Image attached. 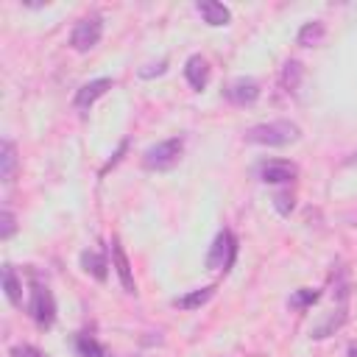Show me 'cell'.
Here are the masks:
<instances>
[{
	"label": "cell",
	"instance_id": "52a82bcc",
	"mask_svg": "<svg viewBox=\"0 0 357 357\" xmlns=\"http://www.w3.org/2000/svg\"><path fill=\"white\" fill-rule=\"evenodd\" d=\"M223 95L231 100V103H237V106H251L257 98H259V84L254 81V78H234L231 84H226V89H223Z\"/></svg>",
	"mask_w": 357,
	"mask_h": 357
},
{
	"label": "cell",
	"instance_id": "3957f363",
	"mask_svg": "<svg viewBox=\"0 0 357 357\" xmlns=\"http://www.w3.org/2000/svg\"><path fill=\"white\" fill-rule=\"evenodd\" d=\"M103 36V20L98 14H89V17H81L70 33V47L78 50V53H86L92 50Z\"/></svg>",
	"mask_w": 357,
	"mask_h": 357
},
{
	"label": "cell",
	"instance_id": "603a6c76",
	"mask_svg": "<svg viewBox=\"0 0 357 357\" xmlns=\"http://www.w3.org/2000/svg\"><path fill=\"white\" fill-rule=\"evenodd\" d=\"M165 70H167V61H159V64H148V67H142L139 75H142V78H153V75H162Z\"/></svg>",
	"mask_w": 357,
	"mask_h": 357
},
{
	"label": "cell",
	"instance_id": "4fadbf2b",
	"mask_svg": "<svg viewBox=\"0 0 357 357\" xmlns=\"http://www.w3.org/2000/svg\"><path fill=\"white\" fill-rule=\"evenodd\" d=\"M14 173H17V148L11 139H3V145H0V178L8 184V181H14Z\"/></svg>",
	"mask_w": 357,
	"mask_h": 357
},
{
	"label": "cell",
	"instance_id": "9a60e30c",
	"mask_svg": "<svg viewBox=\"0 0 357 357\" xmlns=\"http://www.w3.org/2000/svg\"><path fill=\"white\" fill-rule=\"evenodd\" d=\"M81 268H84L89 276H95L98 282H103L106 273H109V271H106L109 265H106V259H103L98 251H81Z\"/></svg>",
	"mask_w": 357,
	"mask_h": 357
},
{
	"label": "cell",
	"instance_id": "277c9868",
	"mask_svg": "<svg viewBox=\"0 0 357 357\" xmlns=\"http://www.w3.org/2000/svg\"><path fill=\"white\" fill-rule=\"evenodd\" d=\"M28 312H31V318L42 329L53 326V321H56V301H53V293H50L47 284H33L31 301H28Z\"/></svg>",
	"mask_w": 357,
	"mask_h": 357
},
{
	"label": "cell",
	"instance_id": "e0dca14e",
	"mask_svg": "<svg viewBox=\"0 0 357 357\" xmlns=\"http://www.w3.org/2000/svg\"><path fill=\"white\" fill-rule=\"evenodd\" d=\"M75 351H78V357H109V351L95 337H86V335L75 337Z\"/></svg>",
	"mask_w": 357,
	"mask_h": 357
},
{
	"label": "cell",
	"instance_id": "44dd1931",
	"mask_svg": "<svg viewBox=\"0 0 357 357\" xmlns=\"http://www.w3.org/2000/svg\"><path fill=\"white\" fill-rule=\"evenodd\" d=\"M11 357H47V354L42 349H36V346L17 343V346H11Z\"/></svg>",
	"mask_w": 357,
	"mask_h": 357
},
{
	"label": "cell",
	"instance_id": "d6986e66",
	"mask_svg": "<svg viewBox=\"0 0 357 357\" xmlns=\"http://www.w3.org/2000/svg\"><path fill=\"white\" fill-rule=\"evenodd\" d=\"M298 78H301V64L298 61H287L284 64V73H282V84L287 89H296L298 86Z\"/></svg>",
	"mask_w": 357,
	"mask_h": 357
},
{
	"label": "cell",
	"instance_id": "ac0fdd59",
	"mask_svg": "<svg viewBox=\"0 0 357 357\" xmlns=\"http://www.w3.org/2000/svg\"><path fill=\"white\" fill-rule=\"evenodd\" d=\"M318 298H321L318 290H312V287H298V290L287 298V304H290L293 310H307V307H312Z\"/></svg>",
	"mask_w": 357,
	"mask_h": 357
},
{
	"label": "cell",
	"instance_id": "7a4b0ae2",
	"mask_svg": "<svg viewBox=\"0 0 357 357\" xmlns=\"http://www.w3.org/2000/svg\"><path fill=\"white\" fill-rule=\"evenodd\" d=\"M181 151H184V139H181V137L162 139V142L145 148V153H142V165H145L148 170H170V167L181 159Z\"/></svg>",
	"mask_w": 357,
	"mask_h": 357
},
{
	"label": "cell",
	"instance_id": "2e32d148",
	"mask_svg": "<svg viewBox=\"0 0 357 357\" xmlns=\"http://www.w3.org/2000/svg\"><path fill=\"white\" fill-rule=\"evenodd\" d=\"M324 33H326V28H324V22L321 20H310V22H304L301 25V31H298V45H304V47H310V45H318L321 39H324Z\"/></svg>",
	"mask_w": 357,
	"mask_h": 357
},
{
	"label": "cell",
	"instance_id": "ffe728a7",
	"mask_svg": "<svg viewBox=\"0 0 357 357\" xmlns=\"http://www.w3.org/2000/svg\"><path fill=\"white\" fill-rule=\"evenodd\" d=\"M0 220H3V226H0V240H8V237H11L14 231H17V220H14L11 209H3Z\"/></svg>",
	"mask_w": 357,
	"mask_h": 357
},
{
	"label": "cell",
	"instance_id": "5bb4252c",
	"mask_svg": "<svg viewBox=\"0 0 357 357\" xmlns=\"http://www.w3.org/2000/svg\"><path fill=\"white\" fill-rule=\"evenodd\" d=\"M3 293H6V298L14 304V307H20L22 304V284H20V279H17V271H14V265H3Z\"/></svg>",
	"mask_w": 357,
	"mask_h": 357
},
{
	"label": "cell",
	"instance_id": "ba28073f",
	"mask_svg": "<svg viewBox=\"0 0 357 357\" xmlns=\"http://www.w3.org/2000/svg\"><path fill=\"white\" fill-rule=\"evenodd\" d=\"M296 165L293 162H284V159H271V162H262L259 165V178L265 184H287L296 178Z\"/></svg>",
	"mask_w": 357,
	"mask_h": 357
},
{
	"label": "cell",
	"instance_id": "5b68a950",
	"mask_svg": "<svg viewBox=\"0 0 357 357\" xmlns=\"http://www.w3.org/2000/svg\"><path fill=\"white\" fill-rule=\"evenodd\" d=\"M234 254H237V240H234V234L229 229H223V231H218V237H215V243H212V248L206 254V268L229 271L231 262H234Z\"/></svg>",
	"mask_w": 357,
	"mask_h": 357
},
{
	"label": "cell",
	"instance_id": "7c38bea8",
	"mask_svg": "<svg viewBox=\"0 0 357 357\" xmlns=\"http://www.w3.org/2000/svg\"><path fill=\"white\" fill-rule=\"evenodd\" d=\"M212 296H215V284H206V287L190 290V293H184V296H176V298H173V307H178V310H198V307H204Z\"/></svg>",
	"mask_w": 357,
	"mask_h": 357
},
{
	"label": "cell",
	"instance_id": "6da1fadb",
	"mask_svg": "<svg viewBox=\"0 0 357 357\" xmlns=\"http://www.w3.org/2000/svg\"><path fill=\"white\" fill-rule=\"evenodd\" d=\"M301 137V128L293 123V120H271V123H259V126H251L245 131V139L248 142H257V145H268V148H282V145H290Z\"/></svg>",
	"mask_w": 357,
	"mask_h": 357
},
{
	"label": "cell",
	"instance_id": "7402d4cb",
	"mask_svg": "<svg viewBox=\"0 0 357 357\" xmlns=\"http://www.w3.org/2000/svg\"><path fill=\"white\" fill-rule=\"evenodd\" d=\"M273 206H276L279 215H290V212H293V195L276 192V195H273Z\"/></svg>",
	"mask_w": 357,
	"mask_h": 357
},
{
	"label": "cell",
	"instance_id": "30bf717a",
	"mask_svg": "<svg viewBox=\"0 0 357 357\" xmlns=\"http://www.w3.org/2000/svg\"><path fill=\"white\" fill-rule=\"evenodd\" d=\"M184 78L190 81L192 89H204L209 84V67H206V59L201 53H192L187 61H184Z\"/></svg>",
	"mask_w": 357,
	"mask_h": 357
},
{
	"label": "cell",
	"instance_id": "9c48e42d",
	"mask_svg": "<svg viewBox=\"0 0 357 357\" xmlns=\"http://www.w3.org/2000/svg\"><path fill=\"white\" fill-rule=\"evenodd\" d=\"M112 262H114V271H117V279L123 284L126 293H137V282H134V273H131V262L120 245V240H112Z\"/></svg>",
	"mask_w": 357,
	"mask_h": 357
},
{
	"label": "cell",
	"instance_id": "cb8c5ba5",
	"mask_svg": "<svg viewBox=\"0 0 357 357\" xmlns=\"http://www.w3.org/2000/svg\"><path fill=\"white\" fill-rule=\"evenodd\" d=\"M346 357H357V343H349V349H346Z\"/></svg>",
	"mask_w": 357,
	"mask_h": 357
},
{
	"label": "cell",
	"instance_id": "8992f818",
	"mask_svg": "<svg viewBox=\"0 0 357 357\" xmlns=\"http://www.w3.org/2000/svg\"><path fill=\"white\" fill-rule=\"evenodd\" d=\"M112 78H95V81H86L78 92H75V98H73V103H75V109L78 112H89L92 106H95V100L98 98H103L109 89H112Z\"/></svg>",
	"mask_w": 357,
	"mask_h": 357
},
{
	"label": "cell",
	"instance_id": "8fae6325",
	"mask_svg": "<svg viewBox=\"0 0 357 357\" xmlns=\"http://www.w3.org/2000/svg\"><path fill=\"white\" fill-rule=\"evenodd\" d=\"M195 11L204 17V22L206 25H229V20H231V11L223 6V3H215V0H201V3H195Z\"/></svg>",
	"mask_w": 357,
	"mask_h": 357
}]
</instances>
